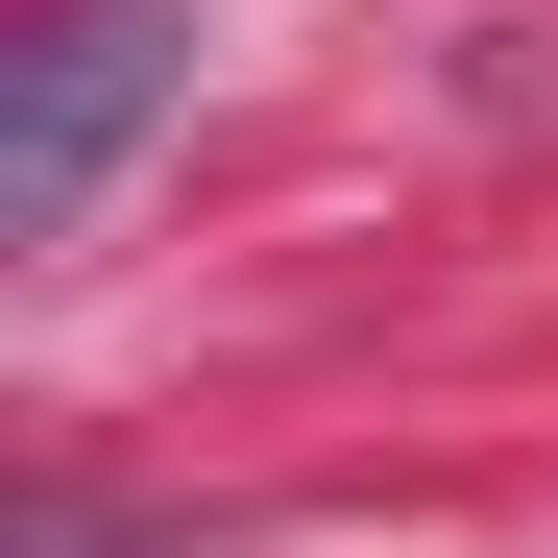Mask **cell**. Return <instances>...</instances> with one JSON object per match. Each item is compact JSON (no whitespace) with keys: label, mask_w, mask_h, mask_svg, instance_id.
I'll return each instance as SVG.
<instances>
[{"label":"cell","mask_w":558,"mask_h":558,"mask_svg":"<svg viewBox=\"0 0 558 558\" xmlns=\"http://www.w3.org/2000/svg\"><path fill=\"white\" fill-rule=\"evenodd\" d=\"M170 98H195V0H49L0 49V243H73Z\"/></svg>","instance_id":"6da1fadb"}]
</instances>
